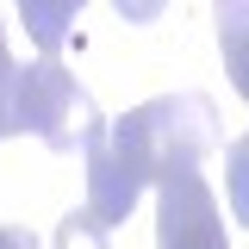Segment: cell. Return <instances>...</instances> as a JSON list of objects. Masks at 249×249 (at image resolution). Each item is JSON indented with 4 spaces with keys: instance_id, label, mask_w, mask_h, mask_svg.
Returning <instances> with one entry per match:
<instances>
[{
    "instance_id": "1",
    "label": "cell",
    "mask_w": 249,
    "mask_h": 249,
    "mask_svg": "<svg viewBox=\"0 0 249 249\" xmlns=\"http://www.w3.org/2000/svg\"><path fill=\"white\" fill-rule=\"evenodd\" d=\"M218 150V112L206 93H162L131 106L119 124H106V137L88 150V206L81 212L112 237L131 206L143 199V187H162L168 175L199 168Z\"/></svg>"
},
{
    "instance_id": "2",
    "label": "cell",
    "mask_w": 249,
    "mask_h": 249,
    "mask_svg": "<svg viewBox=\"0 0 249 249\" xmlns=\"http://www.w3.org/2000/svg\"><path fill=\"white\" fill-rule=\"evenodd\" d=\"M13 131H31L44 150L56 156H88L106 137V119L88 100V88L62 69L56 56H37L19 69V93H13Z\"/></svg>"
},
{
    "instance_id": "3",
    "label": "cell",
    "mask_w": 249,
    "mask_h": 249,
    "mask_svg": "<svg viewBox=\"0 0 249 249\" xmlns=\"http://www.w3.org/2000/svg\"><path fill=\"white\" fill-rule=\"evenodd\" d=\"M156 249H231L224 212H218V199H212L199 168L168 175L156 187Z\"/></svg>"
},
{
    "instance_id": "4",
    "label": "cell",
    "mask_w": 249,
    "mask_h": 249,
    "mask_svg": "<svg viewBox=\"0 0 249 249\" xmlns=\"http://www.w3.org/2000/svg\"><path fill=\"white\" fill-rule=\"evenodd\" d=\"M212 19H218L224 75H231V88L249 100V0H212Z\"/></svg>"
},
{
    "instance_id": "5",
    "label": "cell",
    "mask_w": 249,
    "mask_h": 249,
    "mask_svg": "<svg viewBox=\"0 0 249 249\" xmlns=\"http://www.w3.org/2000/svg\"><path fill=\"white\" fill-rule=\"evenodd\" d=\"M88 0H19V19H25V37L44 50V56H56L69 25H75V13H81Z\"/></svg>"
},
{
    "instance_id": "6",
    "label": "cell",
    "mask_w": 249,
    "mask_h": 249,
    "mask_svg": "<svg viewBox=\"0 0 249 249\" xmlns=\"http://www.w3.org/2000/svg\"><path fill=\"white\" fill-rule=\"evenodd\" d=\"M224 175H231V212H237V224H249V131L231 143Z\"/></svg>"
},
{
    "instance_id": "7",
    "label": "cell",
    "mask_w": 249,
    "mask_h": 249,
    "mask_svg": "<svg viewBox=\"0 0 249 249\" xmlns=\"http://www.w3.org/2000/svg\"><path fill=\"white\" fill-rule=\"evenodd\" d=\"M13 93H19V62L6 50V25H0V137H13Z\"/></svg>"
},
{
    "instance_id": "8",
    "label": "cell",
    "mask_w": 249,
    "mask_h": 249,
    "mask_svg": "<svg viewBox=\"0 0 249 249\" xmlns=\"http://www.w3.org/2000/svg\"><path fill=\"white\" fill-rule=\"evenodd\" d=\"M112 6H119L124 25H156V19L168 13V0H112Z\"/></svg>"
}]
</instances>
